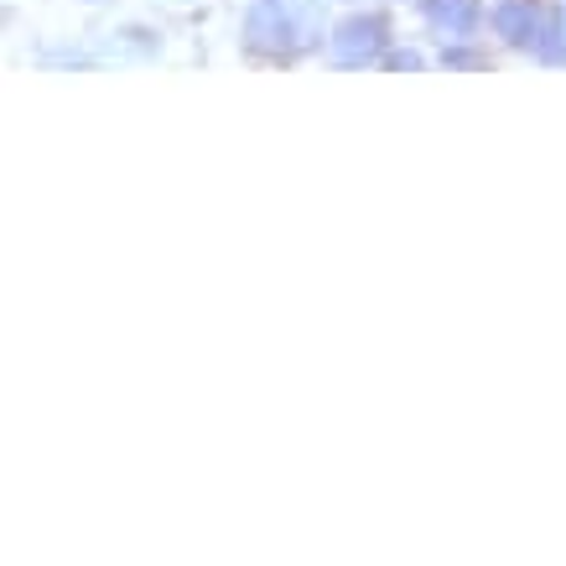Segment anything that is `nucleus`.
<instances>
[{
    "mask_svg": "<svg viewBox=\"0 0 566 566\" xmlns=\"http://www.w3.org/2000/svg\"><path fill=\"white\" fill-rule=\"evenodd\" d=\"M535 63H566V11L562 17H546V32H541V42H535V52H531Z\"/></svg>",
    "mask_w": 566,
    "mask_h": 566,
    "instance_id": "obj_5",
    "label": "nucleus"
},
{
    "mask_svg": "<svg viewBox=\"0 0 566 566\" xmlns=\"http://www.w3.org/2000/svg\"><path fill=\"white\" fill-rule=\"evenodd\" d=\"M416 11H421V21H427L437 36H447V42H463V36H473L489 21V6L483 0H416Z\"/></svg>",
    "mask_w": 566,
    "mask_h": 566,
    "instance_id": "obj_4",
    "label": "nucleus"
},
{
    "mask_svg": "<svg viewBox=\"0 0 566 566\" xmlns=\"http://www.w3.org/2000/svg\"><path fill=\"white\" fill-rule=\"evenodd\" d=\"M385 69H427V57L411 48H390L385 52Z\"/></svg>",
    "mask_w": 566,
    "mask_h": 566,
    "instance_id": "obj_7",
    "label": "nucleus"
},
{
    "mask_svg": "<svg viewBox=\"0 0 566 566\" xmlns=\"http://www.w3.org/2000/svg\"><path fill=\"white\" fill-rule=\"evenodd\" d=\"M468 42H473V36H463V42H447V48H442V69H483V63H489V52H473Z\"/></svg>",
    "mask_w": 566,
    "mask_h": 566,
    "instance_id": "obj_6",
    "label": "nucleus"
},
{
    "mask_svg": "<svg viewBox=\"0 0 566 566\" xmlns=\"http://www.w3.org/2000/svg\"><path fill=\"white\" fill-rule=\"evenodd\" d=\"M323 42L312 0H250L244 11V48L271 63H292Z\"/></svg>",
    "mask_w": 566,
    "mask_h": 566,
    "instance_id": "obj_1",
    "label": "nucleus"
},
{
    "mask_svg": "<svg viewBox=\"0 0 566 566\" xmlns=\"http://www.w3.org/2000/svg\"><path fill=\"white\" fill-rule=\"evenodd\" d=\"M489 32L515 52H535L541 32H546V11L535 0H494L489 6Z\"/></svg>",
    "mask_w": 566,
    "mask_h": 566,
    "instance_id": "obj_3",
    "label": "nucleus"
},
{
    "mask_svg": "<svg viewBox=\"0 0 566 566\" xmlns=\"http://www.w3.org/2000/svg\"><path fill=\"white\" fill-rule=\"evenodd\" d=\"M390 21L385 11H348L333 36H327V57L338 63V69H369V63H385V52H390Z\"/></svg>",
    "mask_w": 566,
    "mask_h": 566,
    "instance_id": "obj_2",
    "label": "nucleus"
}]
</instances>
